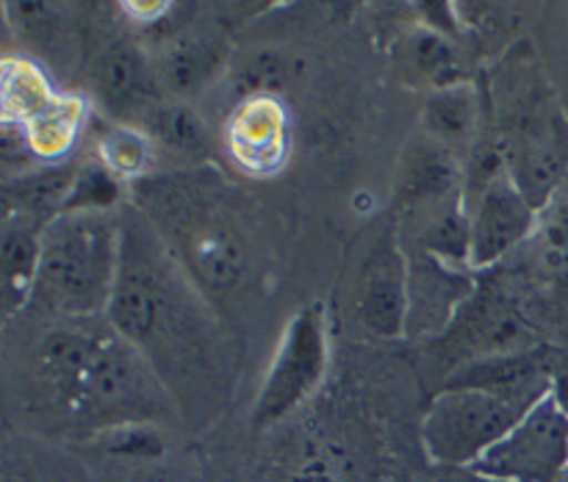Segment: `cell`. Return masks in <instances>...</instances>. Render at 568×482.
Wrapping results in <instances>:
<instances>
[{"label": "cell", "instance_id": "1", "mask_svg": "<svg viewBox=\"0 0 568 482\" xmlns=\"http://www.w3.org/2000/svg\"><path fill=\"white\" fill-rule=\"evenodd\" d=\"M122 219V258L109 325L148 358L170 391V377L186 380L209 366L211 341L203 305L155 236V227L128 211ZM172 386V391H175Z\"/></svg>", "mask_w": 568, "mask_h": 482}, {"label": "cell", "instance_id": "2", "mask_svg": "<svg viewBox=\"0 0 568 482\" xmlns=\"http://www.w3.org/2000/svg\"><path fill=\"white\" fill-rule=\"evenodd\" d=\"M37 366L59 408L87 424H136L170 404L153 366L109 319L50 330L39 343Z\"/></svg>", "mask_w": 568, "mask_h": 482}, {"label": "cell", "instance_id": "3", "mask_svg": "<svg viewBox=\"0 0 568 482\" xmlns=\"http://www.w3.org/2000/svg\"><path fill=\"white\" fill-rule=\"evenodd\" d=\"M122 258V219L111 211H70L42 230L33 302L67 321L109 314Z\"/></svg>", "mask_w": 568, "mask_h": 482}, {"label": "cell", "instance_id": "4", "mask_svg": "<svg viewBox=\"0 0 568 482\" xmlns=\"http://www.w3.org/2000/svg\"><path fill=\"white\" fill-rule=\"evenodd\" d=\"M552 375L514 388H444L422 421V443L442 469L475 465L547 393Z\"/></svg>", "mask_w": 568, "mask_h": 482}, {"label": "cell", "instance_id": "5", "mask_svg": "<svg viewBox=\"0 0 568 482\" xmlns=\"http://www.w3.org/2000/svg\"><path fill=\"white\" fill-rule=\"evenodd\" d=\"M471 469L499 482H560L568 471V413L552 391Z\"/></svg>", "mask_w": 568, "mask_h": 482}, {"label": "cell", "instance_id": "6", "mask_svg": "<svg viewBox=\"0 0 568 482\" xmlns=\"http://www.w3.org/2000/svg\"><path fill=\"white\" fill-rule=\"evenodd\" d=\"M327 363L325 316L305 308L288 321L253 408L255 427H270L303 404L322 382Z\"/></svg>", "mask_w": 568, "mask_h": 482}, {"label": "cell", "instance_id": "7", "mask_svg": "<svg viewBox=\"0 0 568 482\" xmlns=\"http://www.w3.org/2000/svg\"><path fill=\"white\" fill-rule=\"evenodd\" d=\"M536 208L527 203L525 194L514 183V177L503 175L494 181L480 197L469 203V266L488 269L503 260L519 242H525L532 230Z\"/></svg>", "mask_w": 568, "mask_h": 482}, {"label": "cell", "instance_id": "8", "mask_svg": "<svg viewBox=\"0 0 568 482\" xmlns=\"http://www.w3.org/2000/svg\"><path fill=\"white\" fill-rule=\"evenodd\" d=\"M361 325L377 338L408 332V255L394 233H386L372 249L358 283Z\"/></svg>", "mask_w": 568, "mask_h": 482}, {"label": "cell", "instance_id": "9", "mask_svg": "<svg viewBox=\"0 0 568 482\" xmlns=\"http://www.w3.org/2000/svg\"><path fill=\"white\" fill-rule=\"evenodd\" d=\"M89 83L100 109L122 122H142L164 100L153 61L131 42H116L100 53Z\"/></svg>", "mask_w": 568, "mask_h": 482}, {"label": "cell", "instance_id": "10", "mask_svg": "<svg viewBox=\"0 0 568 482\" xmlns=\"http://www.w3.org/2000/svg\"><path fill=\"white\" fill-rule=\"evenodd\" d=\"M475 294V283L436 255H408V332L447 330Z\"/></svg>", "mask_w": 568, "mask_h": 482}, {"label": "cell", "instance_id": "11", "mask_svg": "<svg viewBox=\"0 0 568 482\" xmlns=\"http://www.w3.org/2000/svg\"><path fill=\"white\" fill-rule=\"evenodd\" d=\"M44 222L11 211L3 222L0 238V297L6 316L17 314L33 299L39 275V255H42Z\"/></svg>", "mask_w": 568, "mask_h": 482}, {"label": "cell", "instance_id": "12", "mask_svg": "<svg viewBox=\"0 0 568 482\" xmlns=\"http://www.w3.org/2000/svg\"><path fill=\"white\" fill-rule=\"evenodd\" d=\"M222 53H225V44L214 33L189 31L175 37L153 61L161 92L172 98H186L203 89L220 72L222 59H225Z\"/></svg>", "mask_w": 568, "mask_h": 482}, {"label": "cell", "instance_id": "13", "mask_svg": "<svg viewBox=\"0 0 568 482\" xmlns=\"http://www.w3.org/2000/svg\"><path fill=\"white\" fill-rule=\"evenodd\" d=\"M233 150L253 170H266L283 150V111L272 98L250 100L233 120Z\"/></svg>", "mask_w": 568, "mask_h": 482}, {"label": "cell", "instance_id": "14", "mask_svg": "<svg viewBox=\"0 0 568 482\" xmlns=\"http://www.w3.org/2000/svg\"><path fill=\"white\" fill-rule=\"evenodd\" d=\"M477 94L471 86L458 83V86L436 89L425 105V131L433 142L455 153L458 147H466L471 142L477 127Z\"/></svg>", "mask_w": 568, "mask_h": 482}, {"label": "cell", "instance_id": "15", "mask_svg": "<svg viewBox=\"0 0 568 482\" xmlns=\"http://www.w3.org/2000/svg\"><path fill=\"white\" fill-rule=\"evenodd\" d=\"M150 142L161 144L170 153L192 161H205L211 155V139L203 120L181 100H161L142 120Z\"/></svg>", "mask_w": 568, "mask_h": 482}, {"label": "cell", "instance_id": "16", "mask_svg": "<svg viewBox=\"0 0 568 482\" xmlns=\"http://www.w3.org/2000/svg\"><path fill=\"white\" fill-rule=\"evenodd\" d=\"M83 103L75 98H59L50 109L33 116L31 122L20 125L26 131L33 155L44 161H55L75 144L78 127H81Z\"/></svg>", "mask_w": 568, "mask_h": 482}, {"label": "cell", "instance_id": "17", "mask_svg": "<svg viewBox=\"0 0 568 482\" xmlns=\"http://www.w3.org/2000/svg\"><path fill=\"white\" fill-rule=\"evenodd\" d=\"M55 94L50 92V83L44 81L42 72L28 61L9 59L3 66V109L6 122L26 125L33 116L42 114L44 109L55 103Z\"/></svg>", "mask_w": 568, "mask_h": 482}, {"label": "cell", "instance_id": "18", "mask_svg": "<svg viewBox=\"0 0 568 482\" xmlns=\"http://www.w3.org/2000/svg\"><path fill=\"white\" fill-rule=\"evenodd\" d=\"M410 55L414 64L425 72L427 78L436 81L438 89L458 86V61H455L453 48L438 31H416L414 42H410Z\"/></svg>", "mask_w": 568, "mask_h": 482}, {"label": "cell", "instance_id": "19", "mask_svg": "<svg viewBox=\"0 0 568 482\" xmlns=\"http://www.w3.org/2000/svg\"><path fill=\"white\" fill-rule=\"evenodd\" d=\"M288 66L277 53H253L244 59L233 72V86L239 94L250 100L270 98L277 86L286 83Z\"/></svg>", "mask_w": 568, "mask_h": 482}, {"label": "cell", "instance_id": "20", "mask_svg": "<svg viewBox=\"0 0 568 482\" xmlns=\"http://www.w3.org/2000/svg\"><path fill=\"white\" fill-rule=\"evenodd\" d=\"M120 197V186H116V175H111L103 164L83 170L75 175V183L70 188L61 214L70 211H111V205Z\"/></svg>", "mask_w": 568, "mask_h": 482}, {"label": "cell", "instance_id": "21", "mask_svg": "<svg viewBox=\"0 0 568 482\" xmlns=\"http://www.w3.org/2000/svg\"><path fill=\"white\" fill-rule=\"evenodd\" d=\"M150 161V139L142 133L116 127L103 142V166L116 177H131L148 166Z\"/></svg>", "mask_w": 568, "mask_h": 482}, {"label": "cell", "instance_id": "22", "mask_svg": "<svg viewBox=\"0 0 568 482\" xmlns=\"http://www.w3.org/2000/svg\"><path fill=\"white\" fill-rule=\"evenodd\" d=\"M433 482H499V480L480 474V471L471 469V465H453V469L438 471Z\"/></svg>", "mask_w": 568, "mask_h": 482}, {"label": "cell", "instance_id": "23", "mask_svg": "<svg viewBox=\"0 0 568 482\" xmlns=\"http://www.w3.org/2000/svg\"><path fill=\"white\" fill-rule=\"evenodd\" d=\"M560 482H568V471H566V474H564V480H560Z\"/></svg>", "mask_w": 568, "mask_h": 482}]
</instances>
